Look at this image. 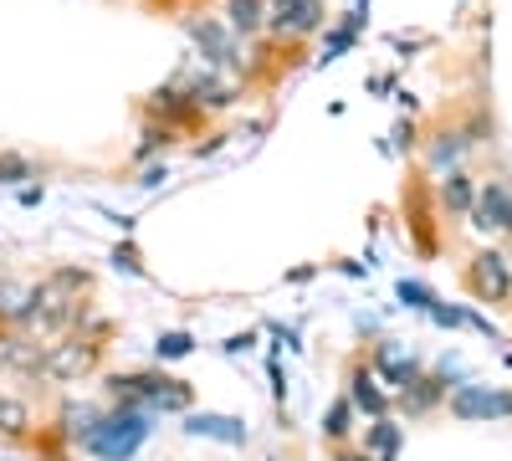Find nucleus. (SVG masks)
<instances>
[{"label": "nucleus", "instance_id": "f257e3e1", "mask_svg": "<svg viewBox=\"0 0 512 461\" xmlns=\"http://www.w3.org/2000/svg\"><path fill=\"white\" fill-rule=\"evenodd\" d=\"M88 292V277L82 272H52L41 287H31V308H26V328L31 333H57L77 318V298Z\"/></svg>", "mask_w": 512, "mask_h": 461}, {"label": "nucleus", "instance_id": "f03ea898", "mask_svg": "<svg viewBox=\"0 0 512 461\" xmlns=\"http://www.w3.org/2000/svg\"><path fill=\"white\" fill-rule=\"evenodd\" d=\"M144 441H149V410H139V405H118L113 415H103L98 431L82 441V446H88L93 456H103V461H128Z\"/></svg>", "mask_w": 512, "mask_h": 461}, {"label": "nucleus", "instance_id": "7ed1b4c3", "mask_svg": "<svg viewBox=\"0 0 512 461\" xmlns=\"http://www.w3.org/2000/svg\"><path fill=\"white\" fill-rule=\"evenodd\" d=\"M472 226H477V231H502V236H512V180H487V185L477 190Z\"/></svg>", "mask_w": 512, "mask_h": 461}, {"label": "nucleus", "instance_id": "20e7f679", "mask_svg": "<svg viewBox=\"0 0 512 461\" xmlns=\"http://www.w3.org/2000/svg\"><path fill=\"white\" fill-rule=\"evenodd\" d=\"M451 415L461 421H492V415H512V395L507 390H487V385H461L451 395Z\"/></svg>", "mask_w": 512, "mask_h": 461}, {"label": "nucleus", "instance_id": "39448f33", "mask_svg": "<svg viewBox=\"0 0 512 461\" xmlns=\"http://www.w3.org/2000/svg\"><path fill=\"white\" fill-rule=\"evenodd\" d=\"M466 282H472V292L487 298V303L512 298V267H507L502 251H482V257L472 262V272H466Z\"/></svg>", "mask_w": 512, "mask_h": 461}, {"label": "nucleus", "instance_id": "423d86ee", "mask_svg": "<svg viewBox=\"0 0 512 461\" xmlns=\"http://www.w3.org/2000/svg\"><path fill=\"white\" fill-rule=\"evenodd\" d=\"M267 26L282 36H313L323 26V0H277Z\"/></svg>", "mask_w": 512, "mask_h": 461}, {"label": "nucleus", "instance_id": "0eeeda50", "mask_svg": "<svg viewBox=\"0 0 512 461\" xmlns=\"http://www.w3.org/2000/svg\"><path fill=\"white\" fill-rule=\"evenodd\" d=\"M369 364H374V374H379V380H384V385H395V390H405V385L415 380V374H420L415 354H405L400 344H379Z\"/></svg>", "mask_w": 512, "mask_h": 461}, {"label": "nucleus", "instance_id": "6e6552de", "mask_svg": "<svg viewBox=\"0 0 512 461\" xmlns=\"http://www.w3.org/2000/svg\"><path fill=\"white\" fill-rule=\"evenodd\" d=\"M93 359H98V349H93V344H62L57 354H47L36 369L47 374V380H77L82 369H93Z\"/></svg>", "mask_w": 512, "mask_h": 461}, {"label": "nucleus", "instance_id": "1a4fd4ad", "mask_svg": "<svg viewBox=\"0 0 512 461\" xmlns=\"http://www.w3.org/2000/svg\"><path fill=\"white\" fill-rule=\"evenodd\" d=\"M349 400H354V410L374 415V421L384 415V405H390V400H384V390H379V374H374V364H369V369L359 364V369L349 374Z\"/></svg>", "mask_w": 512, "mask_h": 461}, {"label": "nucleus", "instance_id": "9d476101", "mask_svg": "<svg viewBox=\"0 0 512 461\" xmlns=\"http://www.w3.org/2000/svg\"><path fill=\"white\" fill-rule=\"evenodd\" d=\"M149 108H154L164 123H185V118H195V113H200V103L190 98L185 82H169V88H159V93L149 98Z\"/></svg>", "mask_w": 512, "mask_h": 461}, {"label": "nucleus", "instance_id": "9b49d317", "mask_svg": "<svg viewBox=\"0 0 512 461\" xmlns=\"http://www.w3.org/2000/svg\"><path fill=\"white\" fill-rule=\"evenodd\" d=\"M185 431L190 436H210V441H226V446L246 441V421H236V415H190Z\"/></svg>", "mask_w": 512, "mask_h": 461}, {"label": "nucleus", "instance_id": "f8f14e48", "mask_svg": "<svg viewBox=\"0 0 512 461\" xmlns=\"http://www.w3.org/2000/svg\"><path fill=\"white\" fill-rule=\"evenodd\" d=\"M185 26L195 36V47L205 52V62H231V41H226V31L216 21H185Z\"/></svg>", "mask_w": 512, "mask_h": 461}, {"label": "nucleus", "instance_id": "ddd939ff", "mask_svg": "<svg viewBox=\"0 0 512 461\" xmlns=\"http://www.w3.org/2000/svg\"><path fill=\"white\" fill-rule=\"evenodd\" d=\"M226 16H231V31L236 36H251V31H262L267 26V6H262V0H226Z\"/></svg>", "mask_w": 512, "mask_h": 461}, {"label": "nucleus", "instance_id": "4468645a", "mask_svg": "<svg viewBox=\"0 0 512 461\" xmlns=\"http://www.w3.org/2000/svg\"><path fill=\"white\" fill-rule=\"evenodd\" d=\"M441 205H446V211H461V216H472V205H477V190H472V180H466L461 170H446V180H441Z\"/></svg>", "mask_w": 512, "mask_h": 461}, {"label": "nucleus", "instance_id": "2eb2a0df", "mask_svg": "<svg viewBox=\"0 0 512 461\" xmlns=\"http://www.w3.org/2000/svg\"><path fill=\"white\" fill-rule=\"evenodd\" d=\"M441 390H446L441 380H420V374H415V380L400 390V400H405V410H410V415H425V410H431V405L441 400Z\"/></svg>", "mask_w": 512, "mask_h": 461}, {"label": "nucleus", "instance_id": "dca6fc26", "mask_svg": "<svg viewBox=\"0 0 512 461\" xmlns=\"http://www.w3.org/2000/svg\"><path fill=\"white\" fill-rule=\"evenodd\" d=\"M369 451H374V461H395V451H400V426L390 421V415H379V421L369 426Z\"/></svg>", "mask_w": 512, "mask_h": 461}, {"label": "nucleus", "instance_id": "f3484780", "mask_svg": "<svg viewBox=\"0 0 512 461\" xmlns=\"http://www.w3.org/2000/svg\"><path fill=\"white\" fill-rule=\"evenodd\" d=\"M466 144H472V139H466V134H436V144H431V164H436V170L446 175V170H456V159L466 154Z\"/></svg>", "mask_w": 512, "mask_h": 461}, {"label": "nucleus", "instance_id": "a211bd4d", "mask_svg": "<svg viewBox=\"0 0 512 461\" xmlns=\"http://www.w3.org/2000/svg\"><path fill=\"white\" fill-rule=\"evenodd\" d=\"M349 421H354V400L344 395V400H333V410L323 415V436L328 441H344L349 436Z\"/></svg>", "mask_w": 512, "mask_h": 461}, {"label": "nucleus", "instance_id": "6ab92c4d", "mask_svg": "<svg viewBox=\"0 0 512 461\" xmlns=\"http://www.w3.org/2000/svg\"><path fill=\"white\" fill-rule=\"evenodd\" d=\"M26 308H31V287L0 282V318H26Z\"/></svg>", "mask_w": 512, "mask_h": 461}, {"label": "nucleus", "instance_id": "aec40b11", "mask_svg": "<svg viewBox=\"0 0 512 461\" xmlns=\"http://www.w3.org/2000/svg\"><path fill=\"white\" fill-rule=\"evenodd\" d=\"M21 180H36V164L26 154H0V185H21Z\"/></svg>", "mask_w": 512, "mask_h": 461}, {"label": "nucleus", "instance_id": "412c9836", "mask_svg": "<svg viewBox=\"0 0 512 461\" xmlns=\"http://www.w3.org/2000/svg\"><path fill=\"white\" fill-rule=\"evenodd\" d=\"M395 292H400V303H405V308H415V313H431V308H436V292L425 287V282H410V277H405Z\"/></svg>", "mask_w": 512, "mask_h": 461}, {"label": "nucleus", "instance_id": "4be33fe9", "mask_svg": "<svg viewBox=\"0 0 512 461\" xmlns=\"http://www.w3.org/2000/svg\"><path fill=\"white\" fill-rule=\"evenodd\" d=\"M31 426V415H26V405L21 400H11V395H0V431H26Z\"/></svg>", "mask_w": 512, "mask_h": 461}, {"label": "nucleus", "instance_id": "5701e85b", "mask_svg": "<svg viewBox=\"0 0 512 461\" xmlns=\"http://www.w3.org/2000/svg\"><path fill=\"white\" fill-rule=\"evenodd\" d=\"M154 354L159 359H185V354H195V339H190V333H159Z\"/></svg>", "mask_w": 512, "mask_h": 461}, {"label": "nucleus", "instance_id": "b1692460", "mask_svg": "<svg viewBox=\"0 0 512 461\" xmlns=\"http://www.w3.org/2000/svg\"><path fill=\"white\" fill-rule=\"evenodd\" d=\"M169 139H175V123H164V129H159V123H149V129H144V144L134 149V159H149V154H159Z\"/></svg>", "mask_w": 512, "mask_h": 461}, {"label": "nucleus", "instance_id": "393cba45", "mask_svg": "<svg viewBox=\"0 0 512 461\" xmlns=\"http://www.w3.org/2000/svg\"><path fill=\"white\" fill-rule=\"evenodd\" d=\"M113 267L128 272V277H144V262H139V251H134V246H118V251H113Z\"/></svg>", "mask_w": 512, "mask_h": 461}, {"label": "nucleus", "instance_id": "a878e982", "mask_svg": "<svg viewBox=\"0 0 512 461\" xmlns=\"http://www.w3.org/2000/svg\"><path fill=\"white\" fill-rule=\"evenodd\" d=\"M431 318H436L441 328H461V323H466V308H441V303H436V308H431Z\"/></svg>", "mask_w": 512, "mask_h": 461}, {"label": "nucleus", "instance_id": "bb28decb", "mask_svg": "<svg viewBox=\"0 0 512 461\" xmlns=\"http://www.w3.org/2000/svg\"><path fill=\"white\" fill-rule=\"evenodd\" d=\"M251 344H256V333H236V339H231L226 349H231V354H241V349H251Z\"/></svg>", "mask_w": 512, "mask_h": 461}, {"label": "nucleus", "instance_id": "cd10ccee", "mask_svg": "<svg viewBox=\"0 0 512 461\" xmlns=\"http://www.w3.org/2000/svg\"><path fill=\"white\" fill-rule=\"evenodd\" d=\"M21 205H41V185H26L21 190Z\"/></svg>", "mask_w": 512, "mask_h": 461}, {"label": "nucleus", "instance_id": "c85d7f7f", "mask_svg": "<svg viewBox=\"0 0 512 461\" xmlns=\"http://www.w3.org/2000/svg\"><path fill=\"white\" fill-rule=\"evenodd\" d=\"M338 461H369V451L359 456V451H338Z\"/></svg>", "mask_w": 512, "mask_h": 461}]
</instances>
